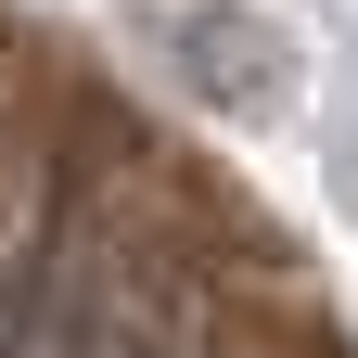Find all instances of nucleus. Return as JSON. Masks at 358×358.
<instances>
[{
    "mask_svg": "<svg viewBox=\"0 0 358 358\" xmlns=\"http://www.w3.org/2000/svg\"><path fill=\"white\" fill-rule=\"evenodd\" d=\"M154 52H166V77L192 90L205 115H231V128H268V115L294 103V77H307L294 38L268 26L256 0H179V13L154 26Z\"/></svg>",
    "mask_w": 358,
    "mask_h": 358,
    "instance_id": "obj_1",
    "label": "nucleus"
}]
</instances>
